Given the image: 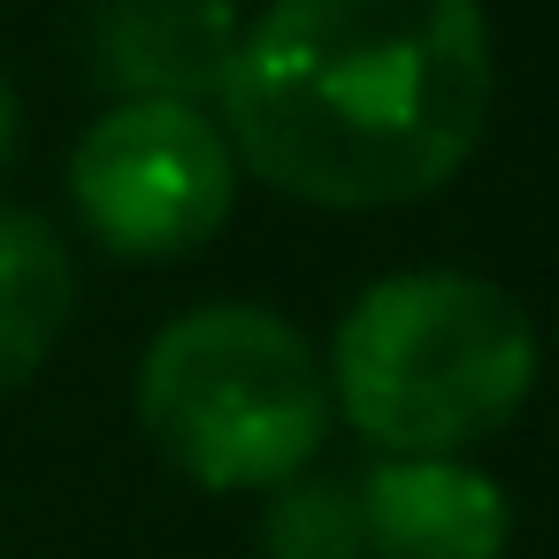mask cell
Segmentation results:
<instances>
[{"mask_svg": "<svg viewBox=\"0 0 559 559\" xmlns=\"http://www.w3.org/2000/svg\"><path fill=\"white\" fill-rule=\"evenodd\" d=\"M498 93L483 0H269L246 16L223 139L299 207H414L467 169Z\"/></svg>", "mask_w": 559, "mask_h": 559, "instance_id": "6da1fadb", "label": "cell"}, {"mask_svg": "<svg viewBox=\"0 0 559 559\" xmlns=\"http://www.w3.org/2000/svg\"><path fill=\"white\" fill-rule=\"evenodd\" d=\"M322 376L337 414L391 460L467 452L528 406L536 330L490 276L399 269L345 307Z\"/></svg>", "mask_w": 559, "mask_h": 559, "instance_id": "7a4b0ae2", "label": "cell"}, {"mask_svg": "<svg viewBox=\"0 0 559 559\" xmlns=\"http://www.w3.org/2000/svg\"><path fill=\"white\" fill-rule=\"evenodd\" d=\"M139 421L200 490H276L330 437V376L284 314L215 299L146 345Z\"/></svg>", "mask_w": 559, "mask_h": 559, "instance_id": "3957f363", "label": "cell"}, {"mask_svg": "<svg viewBox=\"0 0 559 559\" xmlns=\"http://www.w3.org/2000/svg\"><path fill=\"white\" fill-rule=\"evenodd\" d=\"M70 207L116 261H185L238 207V154L207 108L116 100L70 154Z\"/></svg>", "mask_w": 559, "mask_h": 559, "instance_id": "277c9868", "label": "cell"}, {"mask_svg": "<svg viewBox=\"0 0 559 559\" xmlns=\"http://www.w3.org/2000/svg\"><path fill=\"white\" fill-rule=\"evenodd\" d=\"M238 0H100L85 24L93 78L116 100H185L215 108L238 62Z\"/></svg>", "mask_w": 559, "mask_h": 559, "instance_id": "5b68a950", "label": "cell"}, {"mask_svg": "<svg viewBox=\"0 0 559 559\" xmlns=\"http://www.w3.org/2000/svg\"><path fill=\"white\" fill-rule=\"evenodd\" d=\"M368 559H506L513 506L460 452H399L360 483Z\"/></svg>", "mask_w": 559, "mask_h": 559, "instance_id": "8992f818", "label": "cell"}, {"mask_svg": "<svg viewBox=\"0 0 559 559\" xmlns=\"http://www.w3.org/2000/svg\"><path fill=\"white\" fill-rule=\"evenodd\" d=\"M78 314V261L62 230L0 200V399L24 391Z\"/></svg>", "mask_w": 559, "mask_h": 559, "instance_id": "52a82bcc", "label": "cell"}, {"mask_svg": "<svg viewBox=\"0 0 559 559\" xmlns=\"http://www.w3.org/2000/svg\"><path fill=\"white\" fill-rule=\"evenodd\" d=\"M261 559H368L360 490L322 483V475L276 483L261 506Z\"/></svg>", "mask_w": 559, "mask_h": 559, "instance_id": "ba28073f", "label": "cell"}, {"mask_svg": "<svg viewBox=\"0 0 559 559\" xmlns=\"http://www.w3.org/2000/svg\"><path fill=\"white\" fill-rule=\"evenodd\" d=\"M16 154H24V100H16L9 70H0V169H9Z\"/></svg>", "mask_w": 559, "mask_h": 559, "instance_id": "9c48e42d", "label": "cell"}]
</instances>
